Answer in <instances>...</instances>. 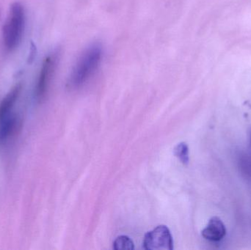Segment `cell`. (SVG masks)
Here are the masks:
<instances>
[{
  "label": "cell",
  "mask_w": 251,
  "mask_h": 250,
  "mask_svg": "<svg viewBox=\"0 0 251 250\" xmlns=\"http://www.w3.org/2000/svg\"><path fill=\"white\" fill-rule=\"evenodd\" d=\"M21 91H22V86L20 85H16L3 98L2 101L0 103V121L10 114V110L17 101L20 95Z\"/></svg>",
  "instance_id": "obj_7"
},
{
  "label": "cell",
  "mask_w": 251,
  "mask_h": 250,
  "mask_svg": "<svg viewBox=\"0 0 251 250\" xmlns=\"http://www.w3.org/2000/svg\"><path fill=\"white\" fill-rule=\"evenodd\" d=\"M20 126V120L16 114L7 115L0 121V143L10 138Z\"/></svg>",
  "instance_id": "obj_6"
},
{
  "label": "cell",
  "mask_w": 251,
  "mask_h": 250,
  "mask_svg": "<svg viewBox=\"0 0 251 250\" xmlns=\"http://www.w3.org/2000/svg\"><path fill=\"white\" fill-rule=\"evenodd\" d=\"M241 162L244 174L251 179V157H246Z\"/></svg>",
  "instance_id": "obj_10"
},
{
  "label": "cell",
  "mask_w": 251,
  "mask_h": 250,
  "mask_svg": "<svg viewBox=\"0 0 251 250\" xmlns=\"http://www.w3.org/2000/svg\"><path fill=\"white\" fill-rule=\"evenodd\" d=\"M113 249L116 250H131L134 249V243L128 236H121L113 242Z\"/></svg>",
  "instance_id": "obj_9"
},
{
  "label": "cell",
  "mask_w": 251,
  "mask_h": 250,
  "mask_svg": "<svg viewBox=\"0 0 251 250\" xmlns=\"http://www.w3.org/2000/svg\"><path fill=\"white\" fill-rule=\"evenodd\" d=\"M174 155L184 164H187L190 160L188 145L185 142H180L174 148Z\"/></svg>",
  "instance_id": "obj_8"
},
{
  "label": "cell",
  "mask_w": 251,
  "mask_h": 250,
  "mask_svg": "<svg viewBox=\"0 0 251 250\" xmlns=\"http://www.w3.org/2000/svg\"><path fill=\"white\" fill-rule=\"evenodd\" d=\"M143 248L146 250H174V240L168 227L157 226L145 235Z\"/></svg>",
  "instance_id": "obj_4"
},
{
  "label": "cell",
  "mask_w": 251,
  "mask_h": 250,
  "mask_svg": "<svg viewBox=\"0 0 251 250\" xmlns=\"http://www.w3.org/2000/svg\"><path fill=\"white\" fill-rule=\"evenodd\" d=\"M103 57V48L100 44L90 45L81 54L71 73L69 85L78 88L86 83L96 73Z\"/></svg>",
  "instance_id": "obj_1"
},
{
  "label": "cell",
  "mask_w": 251,
  "mask_h": 250,
  "mask_svg": "<svg viewBox=\"0 0 251 250\" xmlns=\"http://www.w3.org/2000/svg\"><path fill=\"white\" fill-rule=\"evenodd\" d=\"M59 52L57 51H53L49 54L44 60L35 90V95L38 99H41L45 96L57 68Z\"/></svg>",
  "instance_id": "obj_3"
},
{
  "label": "cell",
  "mask_w": 251,
  "mask_h": 250,
  "mask_svg": "<svg viewBox=\"0 0 251 250\" xmlns=\"http://www.w3.org/2000/svg\"><path fill=\"white\" fill-rule=\"evenodd\" d=\"M25 26V13L19 2L12 4L3 27V43L8 51L15 49L20 44Z\"/></svg>",
  "instance_id": "obj_2"
},
{
  "label": "cell",
  "mask_w": 251,
  "mask_h": 250,
  "mask_svg": "<svg viewBox=\"0 0 251 250\" xmlns=\"http://www.w3.org/2000/svg\"><path fill=\"white\" fill-rule=\"evenodd\" d=\"M226 229L219 217H214L209 220L206 227L202 230V236L210 242H220L225 237Z\"/></svg>",
  "instance_id": "obj_5"
}]
</instances>
